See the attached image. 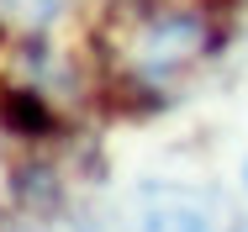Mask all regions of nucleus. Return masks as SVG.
<instances>
[{
    "mask_svg": "<svg viewBox=\"0 0 248 232\" xmlns=\"http://www.w3.org/2000/svg\"><path fill=\"white\" fill-rule=\"evenodd\" d=\"M100 47H106V63L116 79H127L148 95H169L211 58L217 37H211V21L190 5L116 0V11L100 32Z\"/></svg>",
    "mask_w": 248,
    "mask_h": 232,
    "instance_id": "f257e3e1",
    "label": "nucleus"
},
{
    "mask_svg": "<svg viewBox=\"0 0 248 232\" xmlns=\"http://www.w3.org/2000/svg\"><path fill=\"white\" fill-rule=\"evenodd\" d=\"M138 232H217L211 195L190 185H143L138 190Z\"/></svg>",
    "mask_w": 248,
    "mask_h": 232,
    "instance_id": "f03ea898",
    "label": "nucleus"
},
{
    "mask_svg": "<svg viewBox=\"0 0 248 232\" xmlns=\"http://www.w3.org/2000/svg\"><path fill=\"white\" fill-rule=\"evenodd\" d=\"M69 0H0V21L11 32H43L48 21H58Z\"/></svg>",
    "mask_w": 248,
    "mask_h": 232,
    "instance_id": "7ed1b4c3",
    "label": "nucleus"
},
{
    "mask_svg": "<svg viewBox=\"0 0 248 232\" xmlns=\"http://www.w3.org/2000/svg\"><path fill=\"white\" fill-rule=\"evenodd\" d=\"M243 185H248V169H243Z\"/></svg>",
    "mask_w": 248,
    "mask_h": 232,
    "instance_id": "20e7f679",
    "label": "nucleus"
}]
</instances>
